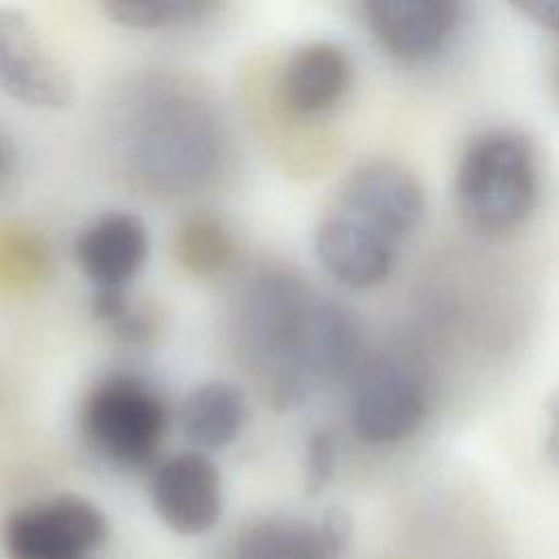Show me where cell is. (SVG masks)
<instances>
[{
	"mask_svg": "<svg viewBox=\"0 0 559 559\" xmlns=\"http://www.w3.org/2000/svg\"><path fill=\"white\" fill-rule=\"evenodd\" d=\"M336 467V443L328 430H312L306 439L304 452V491L306 496L321 493Z\"/></svg>",
	"mask_w": 559,
	"mask_h": 559,
	"instance_id": "d6986e66",
	"label": "cell"
},
{
	"mask_svg": "<svg viewBox=\"0 0 559 559\" xmlns=\"http://www.w3.org/2000/svg\"><path fill=\"white\" fill-rule=\"evenodd\" d=\"M354 83L349 52L330 39L299 44L280 68L277 100L299 120H317L334 111Z\"/></svg>",
	"mask_w": 559,
	"mask_h": 559,
	"instance_id": "8fae6325",
	"label": "cell"
},
{
	"mask_svg": "<svg viewBox=\"0 0 559 559\" xmlns=\"http://www.w3.org/2000/svg\"><path fill=\"white\" fill-rule=\"evenodd\" d=\"M79 424L100 459L118 467H142L162 445L168 413L148 382L133 373H109L87 391Z\"/></svg>",
	"mask_w": 559,
	"mask_h": 559,
	"instance_id": "277c9868",
	"label": "cell"
},
{
	"mask_svg": "<svg viewBox=\"0 0 559 559\" xmlns=\"http://www.w3.org/2000/svg\"><path fill=\"white\" fill-rule=\"evenodd\" d=\"M537 197V148L522 129L496 124L465 142L454 170V201L467 227L507 236L528 221Z\"/></svg>",
	"mask_w": 559,
	"mask_h": 559,
	"instance_id": "7a4b0ae2",
	"label": "cell"
},
{
	"mask_svg": "<svg viewBox=\"0 0 559 559\" xmlns=\"http://www.w3.org/2000/svg\"><path fill=\"white\" fill-rule=\"evenodd\" d=\"M373 44L402 66H426L456 39L467 0H358Z\"/></svg>",
	"mask_w": 559,
	"mask_h": 559,
	"instance_id": "52a82bcc",
	"label": "cell"
},
{
	"mask_svg": "<svg viewBox=\"0 0 559 559\" xmlns=\"http://www.w3.org/2000/svg\"><path fill=\"white\" fill-rule=\"evenodd\" d=\"M177 253L192 273L212 275L229 264L234 255V240L218 218L210 214H194L177 234Z\"/></svg>",
	"mask_w": 559,
	"mask_h": 559,
	"instance_id": "ac0fdd59",
	"label": "cell"
},
{
	"mask_svg": "<svg viewBox=\"0 0 559 559\" xmlns=\"http://www.w3.org/2000/svg\"><path fill=\"white\" fill-rule=\"evenodd\" d=\"M131 105L129 159L157 188L186 190L214 175L225 146L221 120L205 100L173 85L146 90Z\"/></svg>",
	"mask_w": 559,
	"mask_h": 559,
	"instance_id": "6da1fadb",
	"label": "cell"
},
{
	"mask_svg": "<svg viewBox=\"0 0 559 559\" xmlns=\"http://www.w3.org/2000/svg\"><path fill=\"white\" fill-rule=\"evenodd\" d=\"M236 559H334L319 524L297 518H266L236 539Z\"/></svg>",
	"mask_w": 559,
	"mask_h": 559,
	"instance_id": "2e32d148",
	"label": "cell"
},
{
	"mask_svg": "<svg viewBox=\"0 0 559 559\" xmlns=\"http://www.w3.org/2000/svg\"><path fill=\"white\" fill-rule=\"evenodd\" d=\"M507 2L539 28H546V31L557 28L559 0H507Z\"/></svg>",
	"mask_w": 559,
	"mask_h": 559,
	"instance_id": "44dd1931",
	"label": "cell"
},
{
	"mask_svg": "<svg viewBox=\"0 0 559 559\" xmlns=\"http://www.w3.org/2000/svg\"><path fill=\"white\" fill-rule=\"evenodd\" d=\"M103 13L129 31L155 33L207 20L221 0H98Z\"/></svg>",
	"mask_w": 559,
	"mask_h": 559,
	"instance_id": "e0dca14e",
	"label": "cell"
},
{
	"mask_svg": "<svg viewBox=\"0 0 559 559\" xmlns=\"http://www.w3.org/2000/svg\"><path fill=\"white\" fill-rule=\"evenodd\" d=\"M0 92L24 107L46 111L66 109L74 98L70 72L31 17L13 7H0Z\"/></svg>",
	"mask_w": 559,
	"mask_h": 559,
	"instance_id": "9c48e42d",
	"label": "cell"
},
{
	"mask_svg": "<svg viewBox=\"0 0 559 559\" xmlns=\"http://www.w3.org/2000/svg\"><path fill=\"white\" fill-rule=\"evenodd\" d=\"M148 251V227L129 210L96 214L74 238V260L96 290L127 288L142 271Z\"/></svg>",
	"mask_w": 559,
	"mask_h": 559,
	"instance_id": "7c38bea8",
	"label": "cell"
},
{
	"mask_svg": "<svg viewBox=\"0 0 559 559\" xmlns=\"http://www.w3.org/2000/svg\"><path fill=\"white\" fill-rule=\"evenodd\" d=\"M17 170V148L7 133V129L0 124V194L9 188L11 179Z\"/></svg>",
	"mask_w": 559,
	"mask_h": 559,
	"instance_id": "7402d4cb",
	"label": "cell"
},
{
	"mask_svg": "<svg viewBox=\"0 0 559 559\" xmlns=\"http://www.w3.org/2000/svg\"><path fill=\"white\" fill-rule=\"evenodd\" d=\"M107 535V518L92 500L55 493L11 509L0 546L9 559H94Z\"/></svg>",
	"mask_w": 559,
	"mask_h": 559,
	"instance_id": "5b68a950",
	"label": "cell"
},
{
	"mask_svg": "<svg viewBox=\"0 0 559 559\" xmlns=\"http://www.w3.org/2000/svg\"><path fill=\"white\" fill-rule=\"evenodd\" d=\"M314 253L321 266L347 288H371L386 280L395 260V245L334 210L314 231Z\"/></svg>",
	"mask_w": 559,
	"mask_h": 559,
	"instance_id": "4fadbf2b",
	"label": "cell"
},
{
	"mask_svg": "<svg viewBox=\"0 0 559 559\" xmlns=\"http://www.w3.org/2000/svg\"><path fill=\"white\" fill-rule=\"evenodd\" d=\"M360 352L354 314L334 299L312 297L299 343V367L314 380H334L352 371Z\"/></svg>",
	"mask_w": 559,
	"mask_h": 559,
	"instance_id": "5bb4252c",
	"label": "cell"
},
{
	"mask_svg": "<svg viewBox=\"0 0 559 559\" xmlns=\"http://www.w3.org/2000/svg\"><path fill=\"white\" fill-rule=\"evenodd\" d=\"M336 210L397 247L417 229L426 210V194L408 166L391 157H371L358 162L343 177Z\"/></svg>",
	"mask_w": 559,
	"mask_h": 559,
	"instance_id": "ba28073f",
	"label": "cell"
},
{
	"mask_svg": "<svg viewBox=\"0 0 559 559\" xmlns=\"http://www.w3.org/2000/svg\"><path fill=\"white\" fill-rule=\"evenodd\" d=\"M319 528H321V535L332 552V557H341L349 544V537H352V518L347 511H343L341 507H330L321 522H319Z\"/></svg>",
	"mask_w": 559,
	"mask_h": 559,
	"instance_id": "ffe728a7",
	"label": "cell"
},
{
	"mask_svg": "<svg viewBox=\"0 0 559 559\" xmlns=\"http://www.w3.org/2000/svg\"><path fill=\"white\" fill-rule=\"evenodd\" d=\"M312 295L299 277L273 271L260 275L245 304V341L253 358L266 371V389L273 408L299 406L312 382L299 367V343Z\"/></svg>",
	"mask_w": 559,
	"mask_h": 559,
	"instance_id": "3957f363",
	"label": "cell"
},
{
	"mask_svg": "<svg viewBox=\"0 0 559 559\" xmlns=\"http://www.w3.org/2000/svg\"><path fill=\"white\" fill-rule=\"evenodd\" d=\"M247 397L240 386L207 380L194 386L179 406V426L199 450H221L238 439L247 424Z\"/></svg>",
	"mask_w": 559,
	"mask_h": 559,
	"instance_id": "9a60e30c",
	"label": "cell"
},
{
	"mask_svg": "<svg viewBox=\"0 0 559 559\" xmlns=\"http://www.w3.org/2000/svg\"><path fill=\"white\" fill-rule=\"evenodd\" d=\"M349 411L360 441L391 445L419 430L428 413V393L411 362L380 354L356 369Z\"/></svg>",
	"mask_w": 559,
	"mask_h": 559,
	"instance_id": "8992f818",
	"label": "cell"
},
{
	"mask_svg": "<svg viewBox=\"0 0 559 559\" xmlns=\"http://www.w3.org/2000/svg\"><path fill=\"white\" fill-rule=\"evenodd\" d=\"M148 493L159 520L179 535H203L223 513V478L203 450H183L162 461Z\"/></svg>",
	"mask_w": 559,
	"mask_h": 559,
	"instance_id": "30bf717a",
	"label": "cell"
}]
</instances>
